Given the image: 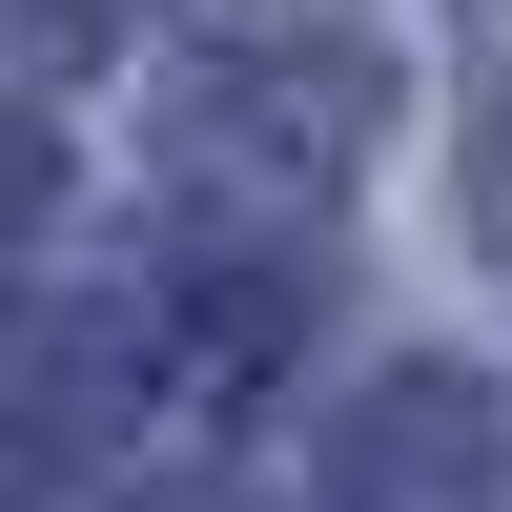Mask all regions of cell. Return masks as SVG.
Listing matches in <instances>:
<instances>
[{
	"label": "cell",
	"mask_w": 512,
	"mask_h": 512,
	"mask_svg": "<svg viewBox=\"0 0 512 512\" xmlns=\"http://www.w3.org/2000/svg\"><path fill=\"white\" fill-rule=\"evenodd\" d=\"M21 21H41V41H103V21H144V0H21Z\"/></svg>",
	"instance_id": "1"
},
{
	"label": "cell",
	"mask_w": 512,
	"mask_h": 512,
	"mask_svg": "<svg viewBox=\"0 0 512 512\" xmlns=\"http://www.w3.org/2000/svg\"><path fill=\"white\" fill-rule=\"evenodd\" d=\"M21 205H41V144H21V123H0V226H21Z\"/></svg>",
	"instance_id": "2"
}]
</instances>
